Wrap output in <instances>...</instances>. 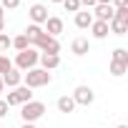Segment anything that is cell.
Here are the masks:
<instances>
[{"instance_id":"obj_1","label":"cell","mask_w":128,"mask_h":128,"mask_svg":"<svg viewBox=\"0 0 128 128\" xmlns=\"http://www.w3.org/2000/svg\"><path fill=\"white\" fill-rule=\"evenodd\" d=\"M53 80V76L48 73V70H43V68H30L28 73H23V83L33 90V88H43V86H48Z\"/></svg>"},{"instance_id":"obj_2","label":"cell","mask_w":128,"mask_h":128,"mask_svg":"<svg viewBox=\"0 0 128 128\" xmlns=\"http://www.w3.org/2000/svg\"><path fill=\"white\" fill-rule=\"evenodd\" d=\"M45 116V103H40V100H30V103H23L20 106V118H23V123H35L38 118H43Z\"/></svg>"},{"instance_id":"obj_3","label":"cell","mask_w":128,"mask_h":128,"mask_svg":"<svg viewBox=\"0 0 128 128\" xmlns=\"http://www.w3.org/2000/svg\"><path fill=\"white\" fill-rule=\"evenodd\" d=\"M38 58H40V53H38L35 48L20 50V53L15 55V68H18L20 73H28L30 68H35V66H38Z\"/></svg>"},{"instance_id":"obj_4","label":"cell","mask_w":128,"mask_h":128,"mask_svg":"<svg viewBox=\"0 0 128 128\" xmlns=\"http://www.w3.org/2000/svg\"><path fill=\"white\" fill-rule=\"evenodd\" d=\"M33 45H35L40 53H50V55H58V53H60V43H58V38H53V35H48V33H43Z\"/></svg>"},{"instance_id":"obj_5","label":"cell","mask_w":128,"mask_h":128,"mask_svg":"<svg viewBox=\"0 0 128 128\" xmlns=\"http://www.w3.org/2000/svg\"><path fill=\"white\" fill-rule=\"evenodd\" d=\"M70 98L76 100V106H90V103L96 100V93H93V88H88V86H78Z\"/></svg>"},{"instance_id":"obj_6","label":"cell","mask_w":128,"mask_h":128,"mask_svg":"<svg viewBox=\"0 0 128 128\" xmlns=\"http://www.w3.org/2000/svg\"><path fill=\"white\" fill-rule=\"evenodd\" d=\"M28 15H30L33 25H43V23L50 18V15H48V8H45V5H40V3L30 5V8H28Z\"/></svg>"},{"instance_id":"obj_7","label":"cell","mask_w":128,"mask_h":128,"mask_svg":"<svg viewBox=\"0 0 128 128\" xmlns=\"http://www.w3.org/2000/svg\"><path fill=\"white\" fill-rule=\"evenodd\" d=\"M113 13H116V8H113V5H96L93 20H100V23H110V20H113Z\"/></svg>"},{"instance_id":"obj_8","label":"cell","mask_w":128,"mask_h":128,"mask_svg":"<svg viewBox=\"0 0 128 128\" xmlns=\"http://www.w3.org/2000/svg\"><path fill=\"white\" fill-rule=\"evenodd\" d=\"M43 25H45V30H43V33H48V35H53V38H58V35L63 33V20H60V18H55V15H50Z\"/></svg>"},{"instance_id":"obj_9","label":"cell","mask_w":128,"mask_h":128,"mask_svg":"<svg viewBox=\"0 0 128 128\" xmlns=\"http://www.w3.org/2000/svg\"><path fill=\"white\" fill-rule=\"evenodd\" d=\"M13 100H15V106L30 103V100H33V90H30L28 86H18V88L13 90Z\"/></svg>"},{"instance_id":"obj_10","label":"cell","mask_w":128,"mask_h":128,"mask_svg":"<svg viewBox=\"0 0 128 128\" xmlns=\"http://www.w3.org/2000/svg\"><path fill=\"white\" fill-rule=\"evenodd\" d=\"M3 83H5L8 88H18V86H23V73H20L18 68H10V70L3 76Z\"/></svg>"},{"instance_id":"obj_11","label":"cell","mask_w":128,"mask_h":128,"mask_svg":"<svg viewBox=\"0 0 128 128\" xmlns=\"http://www.w3.org/2000/svg\"><path fill=\"white\" fill-rule=\"evenodd\" d=\"M38 63L43 66V70H53V68H58L60 66V58L58 55H50V53H40V58H38Z\"/></svg>"},{"instance_id":"obj_12","label":"cell","mask_w":128,"mask_h":128,"mask_svg":"<svg viewBox=\"0 0 128 128\" xmlns=\"http://www.w3.org/2000/svg\"><path fill=\"white\" fill-rule=\"evenodd\" d=\"M76 25H78L80 30L90 28V25H93V13H90V10H78V13H76Z\"/></svg>"},{"instance_id":"obj_13","label":"cell","mask_w":128,"mask_h":128,"mask_svg":"<svg viewBox=\"0 0 128 128\" xmlns=\"http://www.w3.org/2000/svg\"><path fill=\"white\" fill-rule=\"evenodd\" d=\"M70 50H73L76 55H86V53L90 50V43H88V38H76V40L70 43Z\"/></svg>"},{"instance_id":"obj_14","label":"cell","mask_w":128,"mask_h":128,"mask_svg":"<svg viewBox=\"0 0 128 128\" xmlns=\"http://www.w3.org/2000/svg\"><path fill=\"white\" fill-rule=\"evenodd\" d=\"M55 106H58V110H60V113H73V110H76V100H73L70 96H60Z\"/></svg>"},{"instance_id":"obj_15","label":"cell","mask_w":128,"mask_h":128,"mask_svg":"<svg viewBox=\"0 0 128 128\" xmlns=\"http://www.w3.org/2000/svg\"><path fill=\"white\" fill-rule=\"evenodd\" d=\"M126 30H128V23L126 20H110L108 23V33H113V35H126Z\"/></svg>"},{"instance_id":"obj_16","label":"cell","mask_w":128,"mask_h":128,"mask_svg":"<svg viewBox=\"0 0 128 128\" xmlns=\"http://www.w3.org/2000/svg\"><path fill=\"white\" fill-rule=\"evenodd\" d=\"M90 33H93V38L103 40V38L108 35V23H100V20H93V25H90Z\"/></svg>"},{"instance_id":"obj_17","label":"cell","mask_w":128,"mask_h":128,"mask_svg":"<svg viewBox=\"0 0 128 128\" xmlns=\"http://www.w3.org/2000/svg\"><path fill=\"white\" fill-rule=\"evenodd\" d=\"M23 35H25V38H28V43L33 45V43H35V40H38V38L43 35V28H40V25H33V23H30V25L25 28V33H23Z\"/></svg>"},{"instance_id":"obj_18","label":"cell","mask_w":128,"mask_h":128,"mask_svg":"<svg viewBox=\"0 0 128 128\" xmlns=\"http://www.w3.org/2000/svg\"><path fill=\"white\" fill-rule=\"evenodd\" d=\"M10 45H13V48H15L18 53H20V50H28V48H30V43H28V38H25L23 33H20L18 38H13V40H10Z\"/></svg>"},{"instance_id":"obj_19","label":"cell","mask_w":128,"mask_h":128,"mask_svg":"<svg viewBox=\"0 0 128 128\" xmlns=\"http://www.w3.org/2000/svg\"><path fill=\"white\" fill-rule=\"evenodd\" d=\"M113 60L128 66V50H126V48H116V50H113Z\"/></svg>"},{"instance_id":"obj_20","label":"cell","mask_w":128,"mask_h":128,"mask_svg":"<svg viewBox=\"0 0 128 128\" xmlns=\"http://www.w3.org/2000/svg\"><path fill=\"white\" fill-rule=\"evenodd\" d=\"M126 70H128V66H123V63H116V60H110V73H113L116 78H120Z\"/></svg>"},{"instance_id":"obj_21","label":"cell","mask_w":128,"mask_h":128,"mask_svg":"<svg viewBox=\"0 0 128 128\" xmlns=\"http://www.w3.org/2000/svg\"><path fill=\"white\" fill-rule=\"evenodd\" d=\"M60 5L66 8L68 13H78V10H80V3H78V0H63Z\"/></svg>"},{"instance_id":"obj_22","label":"cell","mask_w":128,"mask_h":128,"mask_svg":"<svg viewBox=\"0 0 128 128\" xmlns=\"http://www.w3.org/2000/svg\"><path fill=\"white\" fill-rule=\"evenodd\" d=\"M10 68H13L10 58H8V55H0V76H5V73H8Z\"/></svg>"},{"instance_id":"obj_23","label":"cell","mask_w":128,"mask_h":128,"mask_svg":"<svg viewBox=\"0 0 128 128\" xmlns=\"http://www.w3.org/2000/svg\"><path fill=\"white\" fill-rule=\"evenodd\" d=\"M20 5V0H0V8L3 10H15Z\"/></svg>"},{"instance_id":"obj_24","label":"cell","mask_w":128,"mask_h":128,"mask_svg":"<svg viewBox=\"0 0 128 128\" xmlns=\"http://www.w3.org/2000/svg\"><path fill=\"white\" fill-rule=\"evenodd\" d=\"M10 40H13V38H8L5 33H0V50H8V48H10Z\"/></svg>"},{"instance_id":"obj_25","label":"cell","mask_w":128,"mask_h":128,"mask_svg":"<svg viewBox=\"0 0 128 128\" xmlns=\"http://www.w3.org/2000/svg\"><path fill=\"white\" fill-rule=\"evenodd\" d=\"M5 116H8V103L0 98V118H5Z\"/></svg>"},{"instance_id":"obj_26","label":"cell","mask_w":128,"mask_h":128,"mask_svg":"<svg viewBox=\"0 0 128 128\" xmlns=\"http://www.w3.org/2000/svg\"><path fill=\"white\" fill-rule=\"evenodd\" d=\"M78 3H80V8L86 5V8H96L98 3H96V0H78Z\"/></svg>"},{"instance_id":"obj_27","label":"cell","mask_w":128,"mask_h":128,"mask_svg":"<svg viewBox=\"0 0 128 128\" xmlns=\"http://www.w3.org/2000/svg\"><path fill=\"white\" fill-rule=\"evenodd\" d=\"M116 8H128V0H113Z\"/></svg>"},{"instance_id":"obj_28","label":"cell","mask_w":128,"mask_h":128,"mask_svg":"<svg viewBox=\"0 0 128 128\" xmlns=\"http://www.w3.org/2000/svg\"><path fill=\"white\" fill-rule=\"evenodd\" d=\"M98 5H113V0H96Z\"/></svg>"},{"instance_id":"obj_29","label":"cell","mask_w":128,"mask_h":128,"mask_svg":"<svg viewBox=\"0 0 128 128\" xmlns=\"http://www.w3.org/2000/svg\"><path fill=\"white\" fill-rule=\"evenodd\" d=\"M3 90H5V83H3V76H0V96H3Z\"/></svg>"},{"instance_id":"obj_30","label":"cell","mask_w":128,"mask_h":128,"mask_svg":"<svg viewBox=\"0 0 128 128\" xmlns=\"http://www.w3.org/2000/svg\"><path fill=\"white\" fill-rule=\"evenodd\" d=\"M20 128H35V123H23Z\"/></svg>"},{"instance_id":"obj_31","label":"cell","mask_w":128,"mask_h":128,"mask_svg":"<svg viewBox=\"0 0 128 128\" xmlns=\"http://www.w3.org/2000/svg\"><path fill=\"white\" fill-rule=\"evenodd\" d=\"M0 20H5V10L3 8H0Z\"/></svg>"},{"instance_id":"obj_32","label":"cell","mask_w":128,"mask_h":128,"mask_svg":"<svg viewBox=\"0 0 128 128\" xmlns=\"http://www.w3.org/2000/svg\"><path fill=\"white\" fill-rule=\"evenodd\" d=\"M3 28H5V20H0V33H3Z\"/></svg>"},{"instance_id":"obj_33","label":"cell","mask_w":128,"mask_h":128,"mask_svg":"<svg viewBox=\"0 0 128 128\" xmlns=\"http://www.w3.org/2000/svg\"><path fill=\"white\" fill-rule=\"evenodd\" d=\"M50 3H63V0H50Z\"/></svg>"},{"instance_id":"obj_34","label":"cell","mask_w":128,"mask_h":128,"mask_svg":"<svg viewBox=\"0 0 128 128\" xmlns=\"http://www.w3.org/2000/svg\"><path fill=\"white\" fill-rule=\"evenodd\" d=\"M118 128H128V126H123V123H120V126H118Z\"/></svg>"}]
</instances>
